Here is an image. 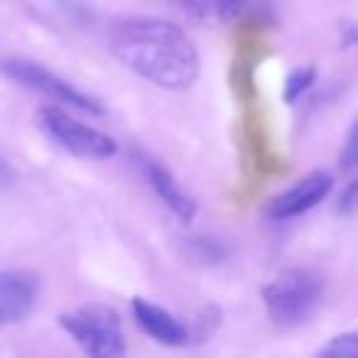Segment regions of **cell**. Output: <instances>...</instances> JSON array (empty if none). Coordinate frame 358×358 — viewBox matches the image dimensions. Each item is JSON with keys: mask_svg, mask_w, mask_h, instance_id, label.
Instances as JSON below:
<instances>
[{"mask_svg": "<svg viewBox=\"0 0 358 358\" xmlns=\"http://www.w3.org/2000/svg\"><path fill=\"white\" fill-rule=\"evenodd\" d=\"M13 182V169L6 159H0V187H6Z\"/></svg>", "mask_w": 358, "mask_h": 358, "instance_id": "obj_17", "label": "cell"}, {"mask_svg": "<svg viewBox=\"0 0 358 358\" xmlns=\"http://www.w3.org/2000/svg\"><path fill=\"white\" fill-rule=\"evenodd\" d=\"M341 40L346 47H358V25L351 22H343L341 25Z\"/></svg>", "mask_w": 358, "mask_h": 358, "instance_id": "obj_16", "label": "cell"}, {"mask_svg": "<svg viewBox=\"0 0 358 358\" xmlns=\"http://www.w3.org/2000/svg\"><path fill=\"white\" fill-rule=\"evenodd\" d=\"M59 324L91 358H120L128 351L118 314L103 304H86L64 312Z\"/></svg>", "mask_w": 358, "mask_h": 358, "instance_id": "obj_3", "label": "cell"}, {"mask_svg": "<svg viewBox=\"0 0 358 358\" xmlns=\"http://www.w3.org/2000/svg\"><path fill=\"white\" fill-rule=\"evenodd\" d=\"M187 250L194 260H204V263H219L226 258V245L216 238H204V236H196V238L185 241Z\"/></svg>", "mask_w": 358, "mask_h": 358, "instance_id": "obj_12", "label": "cell"}, {"mask_svg": "<svg viewBox=\"0 0 358 358\" xmlns=\"http://www.w3.org/2000/svg\"><path fill=\"white\" fill-rule=\"evenodd\" d=\"M155 6L179 13L182 17L201 25H224L245 10L248 0H150Z\"/></svg>", "mask_w": 358, "mask_h": 358, "instance_id": "obj_10", "label": "cell"}, {"mask_svg": "<svg viewBox=\"0 0 358 358\" xmlns=\"http://www.w3.org/2000/svg\"><path fill=\"white\" fill-rule=\"evenodd\" d=\"M40 297V278L30 270H0V324L30 317Z\"/></svg>", "mask_w": 358, "mask_h": 358, "instance_id": "obj_7", "label": "cell"}, {"mask_svg": "<svg viewBox=\"0 0 358 358\" xmlns=\"http://www.w3.org/2000/svg\"><path fill=\"white\" fill-rule=\"evenodd\" d=\"M130 309H133V317L138 322V327L148 334L150 338H155L162 346H185L189 341V329L179 322L174 314H169L164 307L159 304H152L143 297H135L130 302Z\"/></svg>", "mask_w": 358, "mask_h": 358, "instance_id": "obj_8", "label": "cell"}, {"mask_svg": "<svg viewBox=\"0 0 358 358\" xmlns=\"http://www.w3.org/2000/svg\"><path fill=\"white\" fill-rule=\"evenodd\" d=\"M140 172H143L145 182L150 185V189L157 194V199L172 211L177 219L192 221L196 216V201L187 194L182 187L177 185V179L169 174V169H164L159 162H155L152 157H140Z\"/></svg>", "mask_w": 358, "mask_h": 358, "instance_id": "obj_9", "label": "cell"}, {"mask_svg": "<svg viewBox=\"0 0 358 358\" xmlns=\"http://www.w3.org/2000/svg\"><path fill=\"white\" fill-rule=\"evenodd\" d=\"M314 81H317V69L314 66H299V69H294L287 76V81H285V89H282L285 103H294V101L302 99L312 89Z\"/></svg>", "mask_w": 358, "mask_h": 358, "instance_id": "obj_11", "label": "cell"}, {"mask_svg": "<svg viewBox=\"0 0 358 358\" xmlns=\"http://www.w3.org/2000/svg\"><path fill=\"white\" fill-rule=\"evenodd\" d=\"M319 356H334V358H358V334H338L327 346L319 348Z\"/></svg>", "mask_w": 358, "mask_h": 358, "instance_id": "obj_13", "label": "cell"}, {"mask_svg": "<svg viewBox=\"0 0 358 358\" xmlns=\"http://www.w3.org/2000/svg\"><path fill=\"white\" fill-rule=\"evenodd\" d=\"M0 69L8 79L17 81L25 89L40 91L42 96L52 99L59 106H69V108L84 110L89 115H103L106 108L101 106V101H96L94 96L84 94L81 89H76L71 81L62 79L59 74L50 71L47 66L37 64L32 59H25V57H8V59L0 62Z\"/></svg>", "mask_w": 358, "mask_h": 358, "instance_id": "obj_4", "label": "cell"}, {"mask_svg": "<svg viewBox=\"0 0 358 358\" xmlns=\"http://www.w3.org/2000/svg\"><path fill=\"white\" fill-rule=\"evenodd\" d=\"M331 187H334L331 174L317 169V172L302 177L297 185H292L289 189H285L282 194L270 199L265 211H268V216L275 221H289V219H294V216L307 214L314 206L322 204L329 196V192H331Z\"/></svg>", "mask_w": 358, "mask_h": 358, "instance_id": "obj_6", "label": "cell"}, {"mask_svg": "<svg viewBox=\"0 0 358 358\" xmlns=\"http://www.w3.org/2000/svg\"><path fill=\"white\" fill-rule=\"evenodd\" d=\"M108 45L120 64L164 91H187L199 79V50L174 22L145 15L118 17L108 25Z\"/></svg>", "mask_w": 358, "mask_h": 358, "instance_id": "obj_1", "label": "cell"}, {"mask_svg": "<svg viewBox=\"0 0 358 358\" xmlns=\"http://www.w3.org/2000/svg\"><path fill=\"white\" fill-rule=\"evenodd\" d=\"M336 211L343 216L353 214V211H358V177L353 179V182H348L346 189L338 194V204H336Z\"/></svg>", "mask_w": 358, "mask_h": 358, "instance_id": "obj_15", "label": "cell"}, {"mask_svg": "<svg viewBox=\"0 0 358 358\" xmlns=\"http://www.w3.org/2000/svg\"><path fill=\"white\" fill-rule=\"evenodd\" d=\"M40 125L59 148H64L66 152L76 155V157L108 159L118 152V145L110 135L71 118L64 108H59V103L45 106L40 110Z\"/></svg>", "mask_w": 358, "mask_h": 358, "instance_id": "obj_5", "label": "cell"}, {"mask_svg": "<svg viewBox=\"0 0 358 358\" xmlns=\"http://www.w3.org/2000/svg\"><path fill=\"white\" fill-rule=\"evenodd\" d=\"M324 297V278L309 268H287L263 287V304L278 327L304 324Z\"/></svg>", "mask_w": 358, "mask_h": 358, "instance_id": "obj_2", "label": "cell"}, {"mask_svg": "<svg viewBox=\"0 0 358 358\" xmlns=\"http://www.w3.org/2000/svg\"><path fill=\"white\" fill-rule=\"evenodd\" d=\"M338 167L341 169H356L358 167V118L353 120V125L348 128L343 148L338 152Z\"/></svg>", "mask_w": 358, "mask_h": 358, "instance_id": "obj_14", "label": "cell"}]
</instances>
